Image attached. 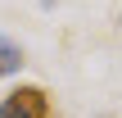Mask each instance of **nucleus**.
<instances>
[{"instance_id": "obj_1", "label": "nucleus", "mask_w": 122, "mask_h": 118, "mask_svg": "<svg viewBox=\"0 0 122 118\" xmlns=\"http://www.w3.org/2000/svg\"><path fill=\"white\" fill-rule=\"evenodd\" d=\"M0 118H54L50 91L45 86H14L0 100Z\"/></svg>"}, {"instance_id": "obj_2", "label": "nucleus", "mask_w": 122, "mask_h": 118, "mask_svg": "<svg viewBox=\"0 0 122 118\" xmlns=\"http://www.w3.org/2000/svg\"><path fill=\"white\" fill-rule=\"evenodd\" d=\"M18 68H23V45L14 36H0V77H9Z\"/></svg>"}]
</instances>
